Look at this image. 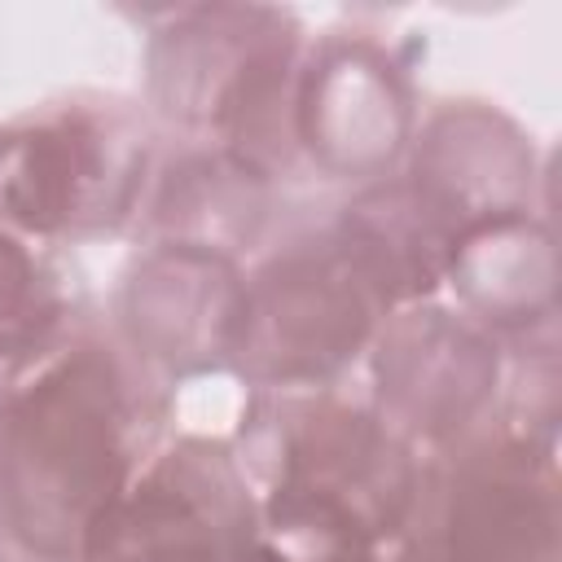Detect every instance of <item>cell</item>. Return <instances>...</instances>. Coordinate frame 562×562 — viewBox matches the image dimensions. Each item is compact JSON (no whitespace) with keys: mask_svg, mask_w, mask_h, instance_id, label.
<instances>
[{"mask_svg":"<svg viewBox=\"0 0 562 562\" xmlns=\"http://www.w3.org/2000/svg\"><path fill=\"white\" fill-rule=\"evenodd\" d=\"M338 562H391L386 553H360V558H338Z\"/></svg>","mask_w":562,"mask_h":562,"instance_id":"cell-16","label":"cell"},{"mask_svg":"<svg viewBox=\"0 0 562 562\" xmlns=\"http://www.w3.org/2000/svg\"><path fill=\"white\" fill-rule=\"evenodd\" d=\"M443 268L400 176L294 206L246 263L228 373L246 391L351 382L391 312L439 299Z\"/></svg>","mask_w":562,"mask_h":562,"instance_id":"cell-1","label":"cell"},{"mask_svg":"<svg viewBox=\"0 0 562 562\" xmlns=\"http://www.w3.org/2000/svg\"><path fill=\"white\" fill-rule=\"evenodd\" d=\"M92 316V290L75 250L0 228V378L40 360Z\"/></svg>","mask_w":562,"mask_h":562,"instance_id":"cell-14","label":"cell"},{"mask_svg":"<svg viewBox=\"0 0 562 562\" xmlns=\"http://www.w3.org/2000/svg\"><path fill=\"white\" fill-rule=\"evenodd\" d=\"M259 514L228 435L171 430L97 514L75 562H233Z\"/></svg>","mask_w":562,"mask_h":562,"instance_id":"cell-8","label":"cell"},{"mask_svg":"<svg viewBox=\"0 0 562 562\" xmlns=\"http://www.w3.org/2000/svg\"><path fill=\"white\" fill-rule=\"evenodd\" d=\"M391 562H562L558 443L501 422L422 452Z\"/></svg>","mask_w":562,"mask_h":562,"instance_id":"cell-6","label":"cell"},{"mask_svg":"<svg viewBox=\"0 0 562 562\" xmlns=\"http://www.w3.org/2000/svg\"><path fill=\"white\" fill-rule=\"evenodd\" d=\"M422 53L417 35H400L373 13H342L307 35L294 83L303 184L347 193L400 171L422 119Z\"/></svg>","mask_w":562,"mask_h":562,"instance_id":"cell-7","label":"cell"},{"mask_svg":"<svg viewBox=\"0 0 562 562\" xmlns=\"http://www.w3.org/2000/svg\"><path fill=\"white\" fill-rule=\"evenodd\" d=\"M228 443L259 540L294 562L386 553L413 509L422 452L356 382L246 391Z\"/></svg>","mask_w":562,"mask_h":562,"instance_id":"cell-3","label":"cell"},{"mask_svg":"<svg viewBox=\"0 0 562 562\" xmlns=\"http://www.w3.org/2000/svg\"><path fill=\"white\" fill-rule=\"evenodd\" d=\"M246 263L202 246L136 241L105 299L110 334L167 386L233 369Z\"/></svg>","mask_w":562,"mask_h":562,"instance_id":"cell-11","label":"cell"},{"mask_svg":"<svg viewBox=\"0 0 562 562\" xmlns=\"http://www.w3.org/2000/svg\"><path fill=\"white\" fill-rule=\"evenodd\" d=\"M140 97L53 92L0 119V228L44 246L132 241L158 154Z\"/></svg>","mask_w":562,"mask_h":562,"instance_id":"cell-5","label":"cell"},{"mask_svg":"<svg viewBox=\"0 0 562 562\" xmlns=\"http://www.w3.org/2000/svg\"><path fill=\"white\" fill-rule=\"evenodd\" d=\"M290 211V189L272 176L255 171L220 145L162 132L132 228V246L176 241L250 263Z\"/></svg>","mask_w":562,"mask_h":562,"instance_id":"cell-12","label":"cell"},{"mask_svg":"<svg viewBox=\"0 0 562 562\" xmlns=\"http://www.w3.org/2000/svg\"><path fill=\"white\" fill-rule=\"evenodd\" d=\"M443 290L501 347L558 334V250L549 211L470 233L452 246Z\"/></svg>","mask_w":562,"mask_h":562,"instance_id":"cell-13","label":"cell"},{"mask_svg":"<svg viewBox=\"0 0 562 562\" xmlns=\"http://www.w3.org/2000/svg\"><path fill=\"white\" fill-rule=\"evenodd\" d=\"M233 562H294V558H285L281 549H272V544H263V540H259V544H250L246 553H237Z\"/></svg>","mask_w":562,"mask_h":562,"instance_id":"cell-15","label":"cell"},{"mask_svg":"<svg viewBox=\"0 0 562 562\" xmlns=\"http://www.w3.org/2000/svg\"><path fill=\"white\" fill-rule=\"evenodd\" d=\"M140 105L167 136L206 140L303 189L294 149V83L307 22L281 4H167L136 13Z\"/></svg>","mask_w":562,"mask_h":562,"instance_id":"cell-4","label":"cell"},{"mask_svg":"<svg viewBox=\"0 0 562 562\" xmlns=\"http://www.w3.org/2000/svg\"><path fill=\"white\" fill-rule=\"evenodd\" d=\"M176 386L97 312L0 378V540L26 562H75L97 514L171 435Z\"/></svg>","mask_w":562,"mask_h":562,"instance_id":"cell-2","label":"cell"},{"mask_svg":"<svg viewBox=\"0 0 562 562\" xmlns=\"http://www.w3.org/2000/svg\"><path fill=\"white\" fill-rule=\"evenodd\" d=\"M395 176L448 255L479 228L549 211L544 149L492 97L430 101Z\"/></svg>","mask_w":562,"mask_h":562,"instance_id":"cell-9","label":"cell"},{"mask_svg":"<svg viewBox=\"0 0 562 562\" xmlns=\"http://www.w3.org/2000/svg\"><path fill=\"white\" fill-rule=\"evenodd\" d=\"M364 395L417 448H448L496 422L505 347L443 299H422L382 321L364 351Z\"/></svg>","mask_w":562,"mask_h":562,"instance_id":"cell-10","label":"cell"}]
</instances>
